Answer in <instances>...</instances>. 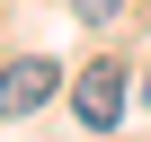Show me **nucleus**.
I'll return each instance as SVG.
<instances>
[{
    "instance_id": "3",
    "label": "nucleus",
    "mask_w": 151,
    "mask_h": 142,
    "mask_svg": "<svg viewBox=\"0 0 151 142\" xmlns=\"http://www.w3.org/2000/svg\"><path fill=\"white\" fill-rule=\"evenodd\" d=\"M71 9H80L89 27H107V18H124V0H71Z\"/></svg>"
},
{
    "instance_id": "4",
    "label": "nucleus",
    "mask_w": 151,
    "mask_h": 142,
    "mask_svg": "<svg viewBox=\"0 0 151 142\" xmlns=\"http://www.w3.org/2000/svg\"><path fill=\"white\" fill-rule=\"evenodd\" d=\"M142 98H151V71H142Z\"/></svg>"
},
{
    "instance_id": "2",
    "label": "nucleus",
    "mask_w": 151,
    "mask_h": 142,
    "mask_svg": "<svg viewBox=\"0 0 151 142\" xmlns=\"http://www.w3.org/2000/svg\"><path fill=\"white\" fill-rule=\"evenodd\" d=\"M53 89H62L53 62H9V71H0V115H36Z\"/></svg>"
},
{
    "instance_id": "1",
    "label": "nucleus",
    "mask_w": 151,
    "mask_h": 142,
    "mask_svg": "<svg viewBox=\"0 0 151 142\" xmlns=\"http://www.w3.org/2000/svg\"><path fill=\"white\" fill-rule=\"evenodd\" d=\"M71 115L89 133H116V115H124V62H89L71 80Z\"/></svg>"
}]
</instances>
